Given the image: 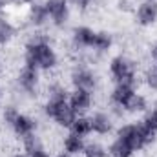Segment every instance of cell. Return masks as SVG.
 Segmentation results:
<instances>
[{
	"label": "cell",
	"instance_id": "cell-1",
	"mask_svg": "<svg viewBox=\"0 0 157 157\" xmlns=\"http://www.w3.org/2000/svg\"><path fill=\"white\" fill-rule=\"evenodd\" d=\"M24 64L39 71H53L59 66V53L46 33H33L24 44Z\"/></svg>",
	"mask_w": 157,
	"mask_h": 157
},
{
	"label": "cell",
	"instance_id": "cell-2",
	"mask_svg": "<svg viewBox=\"0 0 157 157\" xmlns=\"http://www.w3.org/2000/svg\"><path fill=\"white\" fill-rule=\"evenodd\" d=\"M115 137L128 143L135 152H141V150L148 148L150 144H154L157 141L155 133L148 132L141 122H124V124H121L115 130Z\"/></svg>",
	"mask_w": 157,
	"mask_h": 157
},
{
	"label": "cell",
	"instance_id": "cell-3",
	"mask_svg": "<svg viewBox=\"0 0 157 157\" xmlns=\"http://www.w3.org/2000/svg\"><path fill=\"white\" fill-rule=\"evenodd\" d=\"M108 71H110V77L115 84L124 82V84L133 86L135 90L139 88V73H137V64L133 59H130L126 55L112 57L108 62Z\"/></svg>",
	"mask_w": 157,
	"mask_h": 157
},
{
	"label": "cell",
	"instance_id": "cell-4",
	"mask_svg": "<svg viewBox=\"0 0 157 157\" xmlns=\"http://www.w3.org/2000/svg\"><path fill=\"white\" fill-rule=\"evenodd\" d=\"M42 112L48 119H51L57 126L60 128H71L73 121L77 117V113L73 112V108L70 106L68 101H46L42 104Z\"/></svg>",
	"mask_w": 157,
	"mask_h": 157
},
{
	"label": "cell",
	"instance_id": "cell-5",
	"mask_svg": "<svg viewBox=\"0 0 157 157\" xmlns=\"http://www.w3.org/2000/svg\"><path fill=\"white\" fill-rule=\"evenodd\" d=\"M17 88L26 97L35 99L40 93V71L24 64L17 73Z\"/></svg>",
	"mask_w": 157,
	"mask_h": 157
},
{
	"label": "cell",
	"instance_id": "cell-6",
	"mask_svg": "<svg viewBox=\"0 0 157 157\" xmlns=\"http://www.w3.org/2000/svg\"><path fill=\"white\" fill-rule=\"evenodd\" d=\"M46 11L49 15V24L57 29H64L71 17V6L68 0H44Z\"/></svg>",
	"mask_w": 157,
	"mask_h": 157
},
{
	"label": "cell",
	"instance_id": "cell-7",
	"mask_svg": "<svg viewBox=\"0 0 157 157\" xmlns=\"http://www.w3.org/2000/svg\"><path fill=\"white\" fill-rule=\"evenodd\" d=\"M70 84L73 90H88V91H95L99 86V77L97 73L88 68V66H75L70 71Z\"/></svg>",
	"mask_w": 157,
	"mask_h": 157
},
{
	"label": "cell",
	"instance_id": "cell-8",
	"mask_svg": "<svg viewBox=\"0 0 157 157\" xmlns=\"http://www.w3.org/2000/svg\"><path fill=\"white\" fill-rule=\"evenodd\" d=\"M90 119H91V132L95 135L104 137V135H110L112 132L117 130L115 128V119L108 110H97L90 115Z\"/></svg>",
	"mask_w": 157,
	"mask_h": 157
},
{
	"label": "cell",
	"instance_id": "cell-9",
	"mask_svg": "<svg viewBox=\"0 0 157 157\" xmlns=\"http://www.w3.org/2000/svg\"><path fill=\"white\" fill-rule=\"evenodd\" d=\"M95 29L90 26H75L71 29L70 35V44L73 49L84 51V49H91L93 48V40H95Z\"/></svg>",
	"mask_w": 157,
	"mask_h": 157
},
{
	"label": "cell",
	"instance_id": "cell-10",
	"mask_svg": "<svg viewBox=\"0 0 157 157\" xmlns=\"http://www.w3.org/2000/svg\"><path fill=\"white\" fill-rule=\"evenodd\" d=\"M135 22L141 28H152L157 24V0H143L135 6Z\"/></svg>",
	"mask_w": 157,
	"mask_h": 157
},
{
	"label": "cell",
	"instance_id": "cell-11",
	"mask_svg": "<svg viewBox=\"0 0 157 157\" xmlns=\"http://www.w3.org/2000/svg\"><path fill=\"white\" fill-rule=\"evenodd\" d=\"M70 106L73 108V112L77 115H86L91 106H93V91L88 90H71L70 97H68Z\"/></svg>",
	"mask_w": 157,
	"mask_h": 157
},
{
	"label": "cell",
	"instance_id": "cell-12",
	"mask_svg": "<svg viewBox=\"0 0 157 157\" xmlns=\"http://www.w3.org/2000/svg\"><path fill=\"white\" fill-rule=\"evenodd\" d=\"M26 24L33 29H42L49 24V15L46 11L44 2H35L31 6H28L26 11Z\"/></svg>",
	"mask_w": 157,
	"mask_h": 157
},
{
	"label": "cell",
	"instance_id": "cell-13",
	"mask_svg": "<svg viewBox=\"0 0 157 157\" xmlns=\"http://www.w3.org/2000/svg\"><path fill=\"white\" fill-rule=\"evenodd\" d=\"M37 128H39V121L35 117H31L29 113H18V117L15 119V122L11 124V132L17 135V137H26V135H29V133H33V132H37Z\"/></svg>",
	"mask_w": 157,
	"mask_h": 157
},
{
	"label": "cell",
	"instance_id": "cell-14",
	"mask_svg": "<svg viewBox=\"0 0 157 157\" xmlns=\"http://www.w3.org/2000/svg\"><path fill=\"white\" fill-rule=\"evenodd\" d=\"M133 93H137V90L130 84H124V82H119L112 88L110 91V104L113 106H121L124 110V104L133 97Z\"/></svg>",
	"mask_w": 157,
	"mask_h": 157
},
{
	"label": "cell",
	"instance_id": "cell-15",
	"mask_svg": "<svg viewBox=\"0 0 157 157\" xmlns=\"http://www.w3.org/2000/svg\"><path fill=\"white\" fill-rule=\"evenodd\" d=\"M84 146H86L84 137H78L73 132H70V133H66V135L62 137V148H64V152L70 154V155H82Z\"/></svg>",
	"mask_w": 157,
	"mask_h": 157
},
{
	"label": "cell",
	"instance_id": "cell-16",
	"mask_svg": "<svg viewBox=\"0 0 157 157\" xmlns=\"http://www.w3.org/2000/svg\"><path fill=\"white\" fill-rule=\"evenodd\" d=\"M113 48V35L106 29H101L95 33V40H93V48L91 51L97 55H104Z\"/></svg>",
	"mask_w": 157,
	"mask_h": 157
},
{
	"label": "cell",
	"instance_id": "cell-17",
	"mask_svg": "<svg viewBox=\"0 0 157 157\" xmlns=\"http://www.w3.org/2000/svg\"><path fill=\"white\" fill-rule=\"evenodd\" d=\"M148 99L141 93H133V97L124 104V112L130 115H139V113H146L148 112Z\"/></svg>",
	"mask_w": 157,
	"mask_h": 157
},
{
	"label": "cell",
	"instance_id": "cell-18",
	"mask_svg": "<svg viewBox=\"0 0 157 157\" xmlns=\"http://www.w3.org/2000/svg\"><path fill=\"white\" fill-rule=\"evenodd\" d=\"M70 97V90L60 82V80H53L48 84L46 88V101H68Z\"/></svg>",
	"mask_w": 157,
	"mask_h": 157
},
{
	"label": "cell",
	"instance_id": "cell-19",
	"mask_svg": "<svg viewBox=\"0 0 157 157\" xmlns=\"http://www.w3.org/2000/svg\"><path fill=\"white\" fill-rule=\"evenodd\" d=\"M133 155H135V150L119 137H115L108 144V157H133Z\"/></svg>",
	"mask_w": 157,
	"mask_h": 157
},
{
	"label": "cell",
	"instance_id": "cell-20",
	"mask_svg": "<svg viewBox=\"0 0 157 157\" xmlns=\"http://www.w3.org/2000/svg\"><path fill=\"white\" fill-rule=\"evenodd\" d=\"M15 37H17V26L9 18L0 17V48L11 44Z\"/></svg>",
	"mask_w": 157,
	"mask_h": 157
},
{
	"label": "cell",
	"instance_id": "cell-21",
	"mask_svg": "<svg viewBox=\"0 0 157 157\" xmlns=\"http://www.w3.org/2000/svg\"><path fill=\"white\" fill-rule=\"evenodd\" d=\"M70 132H73L75 135L84 137V139L90 133H93L91 132V119H90V115H77L73 124H71V128H70Z\"/></svg>",
	"mask_w": 157,
	"mask_h": 157
},
{
	"label": "cell",
	"instance_id": "cell-22",
	"mask_svg": "<svg viewBox=\"0 0 157 157\" xmlns=\"http://www.w3.org/2000/svg\"><path fill=\"white\" fill-rule=\"evenodd\" d=\"M22 148H24V152H26L28 155H31V154L37 152V150L46 148V146H44V139H42V135L37 133V132H33V133L22 137Z\"/></svg>",
	"mask_w": 157,
	"mask_h": 157
},
{
	"label": "cell",
	"instance_id": "cell-23",
	"mask_svg": "<svg viewBox=\"0 0 157 157\" xmlns=\"http://www.w3.org/2000/svg\"><path fill=\"white\" fill-rule=\"evenodd\" d=\"M82 157H108V146H104L99 141H90L84 146Z\"/></svg>",
	"mask_w": 157,
	"mask_h": 157
},
{
	"label": "cell",
	"instance_id": "cell-24",
	"mask_svg": "<svg viewBox=\"0 0 157 157\" xmlns=\"http://www.w3.org/2000/svg\"><path fill=\"white\" fill-rule=\"evenodd\" d=\"M18 113H20V110H18L15 104L4 106V110H2V122H4L7 128H11V124L15 122V119L18 117Z\"/></svg>",
	"mask_w": 157,
	"mask_h": 157
},
{
	"label": "cell",
	"instance_id": "cell-25",
	"mask_svg": "<svg viewBox=\"0 0 157 157\" xmlns=\"http://www.w3.org/2000/svg\"><path fill=\"white\" fill-rule=\"evenodd\" d=\"M143 80H144V84H146V88H148V90L157 91V62L152 66V68H148V70L144 71Z\"/></svg>",
	"mask_w": 157,
	"mask_h": 157
},
{
	"label": "cell",
	"instance_id": "cell-26",
	"mask_svg": "<svg viewBox=\"0 0 157 157\" xmlns=\"http://www.w3.org/2000/svg\"><path fill=\"white\" fill-rule=\"evenodd\" d=\"M139 122H141L148 132H152V133H155L157 135V115L154 113V112H146L144 117L141 119Z\"/></svg>",
	"mask_w": 157,
	"mask_h": 157
},
{
	"label": "cell",
	"instance_id": "cell-27",
	"mask_svg": "<svg viewBox=\"0 0 157 157\" xmlns=\"http://www.w3.org/2000/svg\"><path fill=\"white\" fill-rule=\"evenodd\" d=\"M68 2H70V6L75 7L77 11H86V9H90L91 4H93V0H68Z\"/></svg>",
	"mask_w": 157,
	"mask_h": 157
},
{
	"label": "cell",
	"instance_id": "cell-28",
	"mask_svg": "<svg viewBox=\"0 0 157 157\" xmlns=\"http://www.w3.org/2000/svg\"><path fill=\"white\" fill-rule=\"evenodd\" d=\"M117 9L119 11H135L133 4H132L130 0H119L117 2Z\"/></svg>",
	"mask_w": 157,
	"mask_h": 157
},
{
	"label": "cell",
	"instance_id": "cell-29",
	"mask_svg": "<svg viewBox=\"0 0 157 157\" xmlns=\"http://www.w3.org/2000/svg\"><path fill=\"white\" fill-rule=\"evenodd\" d=\"M39 0H6V4H15V6H31Z\"/></svg>",
	"mask_w": 157,
	"mask_h": 157
},
{
	"label": "cell",
	"instance_id": "cell-30",
	"mask_svg": "<svg viewBox=\"0 0 157 157\" xmlns=\"http://www.w3.org/2000/svg\"><path fill=\"white\" fill-rule=\"evenodd\" d=\"M29 157H53V155H51V154H49L46 148H42V150H37V152H33V154H31Z\"/></svg>",
	"mask_w": 157,
	"mask_h": 157
},
{
	"label": "cell",
	"instance_id": "cell-31",
	"mask_svg": "<svg viewBox=\"0 0 157 157\" xmlns=\"http://www.w3.org/2000/svg\"><path fill=\"white\" fill-rule=\"evenodd\" d=\"M150 57L154 59V62H157V40L152 44V48H150Z\"/></svg>",
	"mask_w": 157,
	"mask_h": 157
},
{
	"label": "cell",
	"instance_id": "cell-32",
	"mask_svg": "<svg viewBox=\"0 0 157 157\" xmlns=\"http://www.w3.org/2000/svg\"><path fill=\"white\" fill-rule=\"evenodd\" d=\"M4 7H6V0H0V17H2V11H4Z\"/></svg>",
	"mask_w": 157,
	"mask_h": 157
},
{
	"label": "cell",
	"instance_id": "cell-33",
	"mask_svg": "<svg viewBox=\"0 0 157 157\" xmlns=\"http://www.w3.org/2000/svg\"><path fill=\"white\" fill-rule=\"evenodd\" d=\"M11 157H29V155H28L26 152H24V154H20V152H18V154H13Z\"/></svg>",
	"mask_w": 157,
	"mask_h": 157
},
{
	"label": "cell",
	"instance_id": "cell-34",
	"mask_svg": "<svg viewBox=\"0 0 157 157\" xmlns=\"http://www.w3.org/2000/svg\"><path fill=\"white\" fill-rule=\"evenodd\" d=\"M152 112H154V113H155V115H157V101H155V102H154V106H152Z\"/></svg>",
	"mask_w": 157,
	"mask_h": 157
},
{
	"label": "cell",
	"instance_id": "cell-35",
	"mask_svg": "<svg viewBox=\"0 0 157 157\" xmlns=\"http://www.w3.org/2000/svg\"><path fill=\"white\" fill-rule=\"evenodd\" d=\"M57 157H73V155H70V154H66V152H62V154H59Z\"/></svg>",
	"mask_w": 157,
	"mask_h": 157
},
{
	"label": "cell",
	"instance_id": "cell-36",
	"mask_svg": "<svg viewBox=\"0 0 157 157\" xmlns=\"http://www.w3.org/2000/svg\"><path fill=\"white\" fill-rule=\"evenodd\" d=\"M2 97H4V90H2V86H0V102H2Z\"/></svg>",
	"mask_w": 157,
	"mask_h": 157
},
{
	"label": "cell",
	"instance_id": "cell-37",
	"mask_svg": "<svg viewBox=\"0 0 157 157\" xmlns=\"http://www.w3.org/2000/svg\"><path fill=\"white\" fill-rule=\"evenodd\" d=\"M0 77H2V59H0Z\"/></svg>",
	"mask_w": 157,
	"mask_h": 157
}]
</instances>
